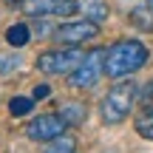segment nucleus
<instances>
[{
	"instance_id": "nucleus-1",
	"label": "nucleus",
	"mask_w": 153,
	"mask_h": 153,
	"mask_svg": "<svg viewBox=\"0 0 153 153\" xmlns=\"http://www.w3.org/2000/svg\"><path fill=\"white\" fill-rule=\"evenodd\" d=\"M148 48H145L139 40H119L105 51V74L111 79H122V76H131L133 71L148 62Z\"/></svg>"
},
{
	"instance_id": "nucleus-2",
	"label": "nucleus",
	"mask_w": 153,
	"mask_h": 153,
	"mask_svg": "<svg viewBox=\"0 0 153 153\" xmlns=\"http://www.w3.org/2000/svg\"><path fill=\"white\" fill-rule=\"evenodd\" d=\"M136 82L125 79L116 82L108 94H105L102 105H99V116H102L105 125H119V122L128 119V114L133 111V102H136Z\"/></svg>"
},
{
	"instance_id": "nucleus-3",
	"label": "nucleus",
	"mask_w": 153,
	"mask_h": 153,
	"mask_svg": "<svg viewBox=\"0 0 153 153\" xmlns=\"http://www.w3.org/2000/svg\"><path fill=\"white\" fill-rule=\"evenodd\" d=\"M82 51L76 45H68V48H60V51H45V54L37 57V68L48 76H60V74H71L82 60Z\"/></svg>"
},
{
	"instance_id": "nucleus-4",
	"label": "nucleus",
	"mask_w": 153,
	"mask_h": 153,
	"mask_svg": "<svg viewBox=\"0 0 153 153\" xmlns=\"http://www.w3.org/2000/svg\"><path fill=\"white\" fill-rule=\"evenodd\" d=\"M102 74H105V51L94 48L82 57L79 65L71 71V85L74 88H94Z\"/></svg>"
},
{
	"instance_id": "nucleus-5",
	"label": "nucleus",
	"mask_w": 153,
	"mask_h": 153,
	"mask_svg": "<svg viewBox=\"0 0 153 153\" xmlns=\"http://www.w3.org/2000/svg\"><path fill=\"white\" fill-rule=\"evenodd\" d=\"M68 131V122L62 119L60 114H43V116H34L26 128V136L31 142H51V139L62 136Z\"/></svg>"
},
{
	"instance_id": "nucleus-6",
	"label": "nucleus",
	"mask_w": 153,
	"mask_h": 153,
	"mask_svg": "<svg viewBox=\"0 0 153 153\" xmlns=\"http://www.w3.org/2000/svg\"><path fill=\"white\" fill-rule=\"evenodd\" d=\"M97 34H99V23L94 20H71V23H62L60 28H54V40L65 45H82L88 40H94Z\"/></svg>"
},
{
	"instance_id": "nucleus-7",
	"label": "nucleus",
	"mask_w": 153,
	"mask_h": 153,
	"mask_svg": "<svg viewBox=\"0 0 153 153\" xmlns=\"http://www.w3.org/2000/svg\"><path fill=\"white\" fill-rule=\"evenodd\" d=\"M23 14L28 17H71L76 11V3L74 0H23Z\"/></svg>"
},
{
	"instance_id": "nucleus-8",
	"label": "nucleus",
	"mask_w": 153,
	"mask_h": 153,
	"mask_svg": "<svg viewBox=\"0 0 153 153\" xmlns=\"http://www.w3.org/2000/svg\"><path fill=\"white\" fill-rule=\"evenodd\" d=\"M28 40H31V28L26 23H14L6 28V43L11 48H23V45H28Z\"/></svg>"
},
{
	"instance_id": "nucleus-9",
	"label": "nucleus",
	"mask_w": 153,
	"mask_h": 153,
	"mask_svg": "<svg viewBox=\"0 0 153 153\" xmlns=\"http://www.w3.org/2000/svg\"><path fill=\"white\" fill-rule=\"evenodd\" d=\"M131 26L139 31H153V6H136L131 11Z\"/></svg>"
},
{
	"instance_id": "nucleus-10",
	"label": "nucleus",
	"mask_w": 153,
	"mask_h": 153,
	"mask_svg": "<svg viewBox=\"0 0 153 153\" xmlns=\"http://www.w3.org/2000/svg\"><path fill=\"white\" fill-rule=\"evenodd\" d=\"M60 116L68 122V128H71V125H79V122L85 119V105H82V102H65L60 108Z\"/></svg>"
},
{
	"instance_id": "nucleus-11",
	"label": "nucleus",
	"mask_w": 153,
	"mask_h": 153,
	"mask_svg": "<svg viewBox=\"0 0 153 153\" xmlns=\"http://www.w3.org/2000/svg\"><path fill=\"white\" fill-rule=\"evenodd\" d=\"M136 133L142 139H150V142H153V105L145 108L142 114L136 116Z\"/></svg>"
},
{
	"instance_id": "nucleus-12",
	"label": "nucleus",
	"mask_w": 153,
	"mask_h": 153,
	"mask_svg": "<svg viewBox=\"0 0 153 153\" xmlns=\"http://www.w3.org/2000/svg\"><path fill=\"white\" fill-rule=\"evenodd\" d=\"M82 11H85L88 20H94V23L108 17V6H105L102 0H85V3H82Z\"/></svg>"
},
{
	"instance_id": "nucleus-13",
	"label": "nucleus",
	"mask_w": 153,
	"mask_h": 153,
	"mask_svg": "<svg viewBox=\"0 0 153 153\" xmlns=\"http://www.w3.org/2000/svg\"><path fill=\"white\" fill-rule=\"evenodd\" d=\"M9 111L11 116H28L34 111V97H14L9 102Z\"/></svg>"
},
{
	"instance_id": "nucleus-14",
	"label": "nucleus",
	"mask_w": 153,
	"mask_h": 153,
	"mask_svg": "<svg viewBox=\"0 0 153 153\" xmlns=\"http://www.w3.org/2000/svg\"><path fill=\"white\" fill-rule=\"evenodd\" d=\"M45 153H76V142L71 136H57V139H51V145L45 148Z\"/></svg>"
},
{
	"instance_id": "nucleus-15",
	"label": "nucleus",
	"mask_w": 153,
	"mask_h": 153,
	"mask_svg": "<svg viewBox=\"0 0 153 153\" xmlns=\"http://www.w3.org/2000/svg\"><path fill=\"white\" fill-rule=\"evenodd\" d=\"M45 97H51V85H48V82L34 85V99H45Z\"/></svg>"
},
{
	"instance_id": "nucleus-16",
	"label": "nucleus",
	"mask_w": 153,
	"mask_h": 153,
	"mask_svg": "<svg viewBox=\"0 0 153 153\" xmlns=\"http://www.w3.org/2000/svg\"><path fill=\"white\" fill-rule=\"evenodd\" d=\"M148 3H150V6H153V0H148Z\"/></svg>"
}]
</instances>
